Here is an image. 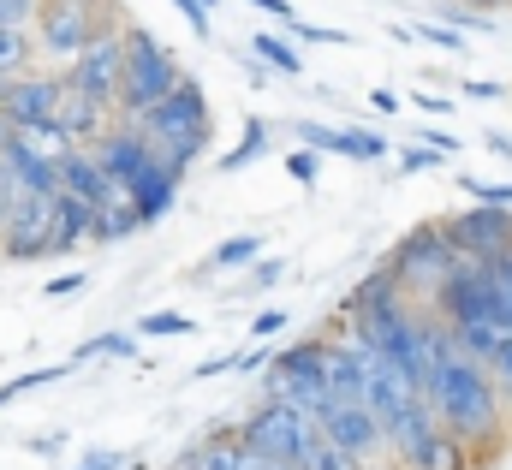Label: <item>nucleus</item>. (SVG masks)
Segmentation results:
<instances>
[{"instance_id": "1", "label": "nucleus", "mask_w": 512, "mask_h": 470, "mask_svg": "<svg viewBox=\"0 0 512 470\" xmlns=\"http://www.w3.org/2000/svg\"><path fill=\"white\" fill-rule=\"evenodd\" d=\"M423 399H429L435 423H441L453 441H465L471 453H477V447H501L507 429H512L507 393L495 387L489 363H477L453 334H447L441 352H435V369H429V381H423Z\"/></svg>"}, {"instance_id": "2", "label": "nucleus", "mask_w": 512, "mask_h": 470, "mask_svg": "<svg viewBox=\"0 0 512 470\" xmlns=\"http://www.w3.org/2000/svg\"><path fill=\"white\" fill-rule=\"evenodd\" d=\"M137 131L155 143V155L185 179L203 155H209V143H215V114H209V96H203V84L185 72L149 114L137 119Z\"/></svg>"}, {"instance_id": "3", "label": "nucleus", "mask_w": 512, "mask_h": 470, "mask_svg": "<svg viewBox=\"0 0 512 470\" xmlns=\"http://www.w3.org/2000/svg\"><path fill=\"white\" fill-rule=\"evenodd\" d=\"M185 78V66H179V54L155 36V30H143V24H126V72H120V96H114V119H137L149 114L173 84Z\"/></svg>"}, {"instance_id": "4", "label": "nucleus", "mask_w": 512, "mask_h": 470, "mask_svg": "<svg viewBox=\"0 0 512 470\" xmlns=\"http://www.w3.org/2000/svg\"><path fill=\"white\" fill-rule=\"evenodd\" d=\"M114 24H126L120 18V0H36V18H30L36 60L66 66L96 30H114Z\"/></svg>"}, {"instance_id": "5", "label": "nucleus", "mask_w": 512, "mask_h": 470, "mask_svg": "<svg viewBox=\"0 0 512 470\" xmlns=\"http://www.w3.org/2000/svg\"><path fill=\"white\" fill-rule=\"evenodd\" d=\"M387 268H393V280H399L405 298H423L429 304L441 292V280L459 268V250H453V238H447L441 221H423V227H411V233L393 244Z\"/></svg>"}, {"instance_id": "6", "label": "nucleus", "mask_w": 512, "mask_h": 470, "mask_svg": "<svg viewBox=\"0 0 512 470\" xmlns=\"http://www.w3.org/2000/svg\"><path fill=\"white\" fill-rule=\"evenodd\" d=\"M268 399H286V405H298L310 417L334 399V387H328V340L322 334L268 352Z\"/></svg>"}, {"instance_id": "7", "label": "nucleus", "mask_w": 512, "mask_h": 470, "mask_svg": "<svg viewBox=\"0 0 512 470\" xmlns=\"http://www.w3.org/2000/svg\"><path fill=\"white\" fill-rule=\"evenodd\" d=\"M233 435L251 453H262L268 465H298L304 447H310V435H316V417L298 411V405H286V399H262V405H251V417Z\"/></svg>"}, {"instance_id": "8", "label": "nucleus", "mask_w": 512, "mask_h": 470, "mask_svg": "<svg viewBox=\"0 0 512 470\" xmlns=\"http://www.w3.org/2000/svg\"><path fill=\"white\" fill-rule=\"evenodd\" d=\"M120 72H126V24L96 30V36L60 66L66 90H84V96H96V102H108V108H114V96H120Z\"/></svg>"}, {"instance_id": "9", "label": "nucleus", "mask_w": 512, "mask_h": 470, "mask_svg": "<svg viewBox=\"0 0 512 470\" xmlns=\"http://www.w3.org/2000/svg\"><path fill=\"white\" fill-rule=\"evenodd\" d=\"M54 197L60 191H24L12 209H6V221H0V256L6 262H42L48 256V238H54Z\"/></svg>"}, {"instance_id": "10", "label": "nucleus", "mask_w": 512, "mask_h": 470, "mask_svg": "<svg viewBox=\"0 0 512 470\" xmlns=\"http://www.w3.org/2000/svg\"><path fill=\"white\" fill-rule=\"evenodd\" d=\"M316 423H322V435H328L346 459H358V465H370V459L387 453L382 417H376L370 405H358V399H328V405L316 411Z\"/></svg>"}, {"instance_id": "11", "label": "nucleus", "mask_w": 512, "mask_h": 470, "mask_svg": "<svg viewBox=\"0 0 512 470\" xmlns=\"http://www.w3.org/2000/svg\"><path fill=\"white\" fill-rule=\"evenodd\" d=\"M441 227H447L459 256H501V250H512V209H495V203H471L459 215H441Z\"/></svg>"}, {"instance_id": "12", "label": "nucleus", "mask_w": 512, "mask_h": 470, "mask_svg": "<svg viewBox=\"0 0 512 470\" xmlns=\"http://www.w3.org/2000/svg\"><path fill=\"white\" fill-rule=\"evenodd\" d=\"M298 143H310L316 155H346V161H387L393 143L382 131H364V125H328V119H298L292 125Z\"/></svg>"}, {"instance_id": "13", "label": "nucleus", "mask_w": 512, "mask_h": 470, "mask_svg": "<svg viewBox=\"0 0 512 470\" xmlns=\"http://www.w3.org/2000/svg\"><path fill=\"white\" fill-rule=\"evenodd\" d=\"M90 155H96V161H102V173H108V179H114V185L126 191L131 179H137V173H143V167L155 161V143H149V137H143L137 125L114 119V125H108V131H102V137L90 143Z\"/></svg>"}, {"instance_id": "14", "label": "nucleus", "mask_w": 512, "mask_h": 470, "mask_svg": "<svg viewBox=\"0 0 512 470\" xmlns=\"http://www.w3.org/2000/svg\"><path fill=\"white\" fill-rule=\"evenodd\" d=\"M60 96H66V78L60 72H18L12 84H6V96H0V114L12 119V125H36V119H54L60 108Z\"/></svg>"}, {"instance_id": "15", "label": "nucleus", "mask_w": 512, "mask_h": 470, "mask_svg": "<svg viewBox=\"0 0 512 470\" xmlns=\"http://www.w3.org/2000/svg\"><path fill=\"white\" fill-rule=\"evenodd\" d=\"M179 185H185V179H179V173H173V167L155 155V161H149V167H143V173L126 185V197H131V209H137V221H143V227L167 221V215H173V203H179Z\"/></svg>"}, {"instance_id": "16", "label": "nucleus", "mask_w": 512, "mask_h": 470, "mask_svg": "<svg viewBox=\"0 0 512 470\" xmlns=\"http://www.w3.org/2000/svg\"><path fill=\"white\" fill-rule=\"evenodd\" d=\"M262 465L268 459L251 453L239 435H209V441H197V447H185L173 459V470H262Z\"/></svg>"}, {"instance_id": "17", "label": "nucleus", "mask_w": 512, "mask_h": 470, "mask_svg": "<svg viewBox=\"0 0 512 470\" xmlns=\"http://www.w3.org/2000/svg\"><path fill=\"white\" fill-rule=\"evenodd\" d=\"M60 191L84 197L90 209H96V203H108V197H120V185L102 173V161L90 155V143H78V149H66V155H60Z\"/></svg>"}, {"instance_id": "18", "label": "nucleus", "mask_w": 512, "mask_h": 470, "mask_svg": "<svg viewBox=\"0 0 512 470\" xmlns=\"http://www.w3.org/2000/svg\"><path fill=\"white\" fill-rule=\"evenodd\" d=\"M54 119L66 125V137H72V143H96V137L114 125V108H108V102H96V96H84V90H66V96H60V108H54Z\"/></svg>"}, {"instance_id": "19", "label": "nucleus", "mask_w": 512, "mask_h": 470, "mask_svg": "<svg viewBox=\"0 0 512 470\" xmlns=\"http://www.w3.org/2000/svg\"><path fill=\"white\" fill-rule=\"evenodd\" d=\"M399 465H405V470H471V447H465V441H453V435L435 423L411 453H399Z\"/></svg>"}, {"instance_id": "20", "label": "nucleus", "mask_w": 512, "mask_h": 470, "mask_svg": "<svg viewBox=\"0 0 512 470\" xmlns=\"http://www.w3.org/2000/svg\"><path fill=\"white\" fill-rule=\"evenodd\" d=\"M90 203L84 197H72V191H60L54 197V238H48V256H72L78 244H90Z\"/></svg>"}, {"instance_id": "21", "label": "nucleus", "mask_w": 512, "mask_h": 470, "mask_svg": "<svg viewBox=\"0 0 512 470\" xmlns=\"http://www.w3.org/2000/svg\"><path fill=\"white\" fill-rule=\"evenodd\" d=\"M0 155H6V167L18 173V191H42V197H48V191H60V161L36 155V149H30V143H18V137H6V149H0Z\"/></svg>"}, {"instance_id": "22", "label": "nucleus", "mask_w": 512, "mask_h": 470, "mask_svg": "<svg viewBox=\"0 0 512 470\" xmlns=\"http://www.w3.org/2000/svg\"><path fill=\"white\" fill-rule=\"evenodd\" d=\"M143 233V221H137V209H131V197H108V203H96V215H90V244H120V238Z\"/></svg>"}, {"instance_id": "23", "label": "nucleus", "mask_w": 512, "mask_h": 470, "mask_svg": "<svg viewBox=\"0 0 512 470\" xmlns=\"http://www.w3.org/2000/svg\"><path fill=\"white\" fill-rule=\"evenodd\" d=\"M393 298H405V292H399V280H393V268H376V274H364V280H358V292H352V298H346V322H352V316H370V310H382V304H393Z\"/></svg>"}, {"instance_id": "24", "label": "nucleus", "mask_w": 512, "mask_h": 470, "mask_svg": "<svg viewBox=\"0 0 512 470\" xmlns=\"http://www.w3.org/2000/svg\"><path fill=\"white\" fill-rule=\"evenodd\" d=\"M256 256H262V238H256V233H233L227 244H215V250H209L203 274H245Z\"/></svg>"}, {"instance_id": "25", "label": "nucleus", "mask_w": 512, "mask_h": 470, "mask_svg": "<svg viewBox=\"0 0 512 470\" xmlns=\"http://www.w3.org/2000/svg\"><path fill=\"white\" fill-rule=\"evenodd\" d=\"M256 60H268V72H280V78H304V54H298V42H286V36H274V30H262L251 42Z\"/></svg>"}, {"instance_id": "26", "label": "nucleus", "mask_w": 512, "mask_h": 470, "mask_svg": "<svg viewBox=\"0 0 512 470\" xmlns=\"http://www.w3.org/2000/svg\"><path fill=\"white\" fill-rule=\"evenodd\" d=\"M12 137H18V143H30V149H36V155H48V161H60L66 149H78V143L66 137V125H60V119H36V125H12Z\"/></svg>"}, {"instance_id": "27", "label": "nucleus", "mask_w": 512, "mask_h": 470, "mask_svg": "<svg viewBox=\"0 0 512 470\" xmlns=\"http://www.w3.org/2000/svg\"><path fill=\"white\" fill-rule=\"evenodd\" d=\"M268 143H274V131H268L262 119H245V137H239V143H233V155H221L215 167H221V173H245L251 161L268 155Z\"/></svg>"}, {"instance_id": "28", "label": "nucleus", "mask_w": 512, "mask_h": 470, "mask_svg": "<svg viewBox=\"0 0 512 470\" xmlns=\"http://www.w3.org/2000/svg\"><path fill=\"white\" fill-rule=\"evenodd\" d=\"M36 66V36L24 24H0V72H30Z\"/></svg>"}, {"instance_id": "29", "label": "nucleus", "mask_w": 512, "mask_h": 470, "mask_svg": "<svg viewBox=\"0 0 512 470\" xmlns=\"http://www.w3.org/2000/svg\"><path fill=\"white\" fill-rule=\"evenodd\" d=\"M298 470H358V459H346V453L322 435V423H316V435H310V447H304Z\"/></svg>"}, {"instance_id": "30", "label": "nucleus", "mask_w": 512, "mask_h": 470, "mask_svg": "<svg viewBox=\"0 0 512 470\" xmlns=\"http://www.w3.org/2000/svg\"><path fill=\"white\" fill-rule=\"evenodd\" d=\"M96 357H137V334H96L72 352V369L78 363H96Z\"/></svg>"}, {"instance_id": "31", "label": "nucleus", "mask_w": 512, "mask_h": 470, "mask_svg": "<svg viewBox=\"0 0 512 470\" xmlns=\"http://www.w3.org/2000/svg\"><path fill=\"white\" fill-rule=\"evenodd\" d=\"M137 334H143V340H185V334H197V322L179 316V310H155V316L137 322Z\"/></svg>"}, {"instance_id": "32", "label": "nucleus", "mask_w": 512, "mask_h": 470, "mask_svg": "<svg viewBox=\"0 0 512 470\" xmlns=\"http://www.w3.org/2000/svg\"><path fill=\"white\" fill-rule=\"evenodd\" d=\"M72 369V357L66 363H48V369H30V375H12V381H0V405H12L18 393H30V387H48V381H60Z\"/></svg>"}, {"instance_id": "33", "label": "nucleus", "mask_w": 512, "mask_h": 470, "mask_svg": "<svg viewBox=\"0 0 512 470\" xmlns=\"http://www.w3.org/2000/svg\"><path fill=\"white\" fill-rule=\"evenodd\" d=\"M393 155H399V173H435V167L447 161V155H441V149H429L423 137H417L411 149H393Z\"/></svg>"}, {"instance_id": "34", "label": "nucleus", "mask_w": 512, "mask_h": 470, "mask_svg": "<svg viewBox=\"0 0 512 470\" xmlns=\"http://www.w3.org/2000/svg\"><path fill=\"white\" fill-rule=\"evenodd\" d=\"M286 30H292L298 42H328V48H346V42H352L346 30H334V24H310V18H292Z\"/></svg>"}, {"instance_id": "35", "label": "nucleus", "mask_w": 512, "mask_h": 470, "mask_svg": "<svg viewBox=\"0 0 512 470\" xmlns=\"http://www.w3.org/2000/svg\"><path fill=\"white\" fill-rule=\"evenodd\" d=\"M405 36H417V42H435V48H465V30H453V24H405Z\"/></svg>"}, {"instance_id": "36", "label": "nucleus", "mask_w": 512, "mask_h": 470, "mask_svg": "<svg viewBox=\"0 0 512 470\" xmlns=\"http://www.w3.org/2000/svg\"><path fill=\"white\" fill-rule=\"evenodd\" d=\"M286 173H292L298 185H316V173H322V155H316L310 143H298V149L286 155Z\"/></svg>"}, {"instance_id": "37", "label": "nucleus", "mask_w": 512, "mask_h": 470, "mask_svg": "<svg viewBox=\"0 0 512 470\" xmlns=\"http://www.w3.org/2000/svg\"><path fill=\"white\" fill-rule=\"evenodd\" d=\"M245 274H251L256 292H268V286H280V280H286V256H256Z\"/></svg>"}, {"instance_id": "38", "label": "nucleus", "mask_w": 512, "mask_h": 470, "mask_svg": "<svg viewBox=\"0 0 512 470\" xmlns=\"http://www.w3.org/2000/svg\"><path fill=\"white\" fill-rule=\"evenodd\" d=\"M465 191H471L477 203H495V209H512V185H489V179H471V173H465Z\"/></svg>"}, {"instance_id": "39", "label": "nucleus", "mask_w": 512, "mask_h": 470, "mask_svg": "<svg viewBox=\"0 0 512 470\" xmlns=\"http://www.w3.org/2000/svg\"><path fill=\"white\" fill-rule=\"evenodd\" d=\"M173 6L185 12V24H191V36H203V42L215 36V24H209V6H203V0H173Z\"/></svg>"}, {"instance_id": "40", "label": "nucleus", "mask_w": 512, "mask_h": 470, "mask_svg": "<svg viewBox=\"0 0 512 470\" xmlns=\"http://www.w3.org/2000/svg\"><path fill=\"white\" fill-rule=\"evenodd\" d=\"M441 18H447L453 30H495V18H483V12H465V6H447Z\"/></svg>"}, {"instance_id": "41", "label": "nucleus", "mask_w": 512, "mask_h": 470, "mask_svg": "<svg viewBox=\"0 0 512 470\" xmlns=\"http://www.w3.org/2000/svg\"><path fill=\"white\" fill-rule=\"evenodd\" d=\"M84 286H90V274H78V268H72V274L48 280V286H42V298H72V292H84Z\"/></svg>"}, {"instance_id": "42", "label": "nucleus", "mask_w": 512, "mask_h": 470, "mask_svg": "<svg viewBox=\"0 0 512 470\" xmlns=\"http://www.w3.org/2000/svg\"><path fill=\"white\" fill-rule=\"evenodd\" d=\"M465 96H471V102H501L507 84H495V78H465Z\"/></svg>"}, {"instance_id": "43", "label": "nucleus", "mask_w": 512, "mask_h": 470, "mask_svg": "<svg viewBox=\"0 0 512 470\" xmlns=\"http://www.w3.org/2000/svg\"><path fill=\"white\" fill-rule=\"evenodd\" d=\"M30 18H36V0H0V24H24L30 30Z\"/></svg>"}, {"instance_id": "44", "label": "nucleus", "mask_w": 512, "mask_h": 470, "mask_svg": "<svg viewBox=\"0 0 512 470\" xmlns=\"http://www.w3.org/2000/svg\"><path fill=\"white\" fill-rule=\"evenodd\" d=\"M411 108H423L429 119H447V114H453V102H447V96H429V90H417V96H411Z\"/></svg>"}, {"instance_id": "45", "label": "nucleus", "mask_w": 512, "mask_h": 470, "mask_svg": "<svg viewBox=\"0 0 512 470\" xmlns=\"http://www.w3.org/2000/svg\"><path fill=\"white\" fill-rule=\"evenodd\" d=\"M126 465H131L126 453H90V459H78L72 470H126Z\"/></svg>"}, {"instance_id": "46", "label": "nucleus", "mask_w": 512, "mask_h": 470, "mask_svg": "<svg viewBox=\"0 0 512 470\" xmlns=\"http://www.w3.org/2000/svg\"><path fill=\"white\" fill-rule=\"evenodd\" d=\"M280 328H286V310H262V316L251 322V334H256V340H268V334H280Z\"/></svg>"}, {"instance_id": "47", "label": "nucleus", "mask_w": 512, "mask_h": 470, "mask_svg": "<svg viewBox=\"0 0 512 470\" xmlns=\"http://www.w3.org/2000/svg\"><path fill=\"white\" fill-rule=\"evenodd\" d=\"M60 447H66V435H36V441H30L36 459H60Z\"/></svg>"}, {"instance_id": "48", "label": "nucleus", "mask_w": 512, "mask_h": 470, "mask_svg": "<svg viewBox=\"0 0 512 470\" xmlns=\"http://www.w3.org/2000/svg\"><path fill=\"white\" fill-rule=\"evenodd\" d=\"M251 6H262V12H274L280 24H292V18H298V6H292V0H251Z\"/></svg>"}, {"instance_id": "49", "label": "nucleus", "mask_w": 512, "mask_h": 470, "mask_svg": "<svg viewBox=\"0 0 512 470\" xmlns=\"http://www.w3.org/2000/svg\"><path fill=\"white\" fill-rule=\"evenodd\" d=\"M370 108H376V114H405V108H399V96H393V90H370Z\"/></svg>"}, {"instance_id": "50", "label": "nucleus", "mask_w": 512, "mask_h": 470, "mask_svg": "<svg viewBox=\"0 0 512 470\" xmlns=\"http://www.w3.org/2000/svg\"><path fill=\"white\" fill-rule=\"evenodd\" d=\"M483 143H489L501 161H512V137H507V131H483Z\"/></svg>"}, {"instance_id": "51", "label": "nucleus", "mask_w": 512, "mask_h": 470, "mask_svg": "<svg viewBox=\"0 0 512 470\" xmlns=\"http://www.w3.org/2000/svg\"><path fill=\"white\" fill-rule=\"evenodd\" d=\"M358 470H405V465H399V459H387V453H382V459H370V465H358Z\"/></svg>"}, {"instance_id": "52", "label": "nucleus", "mask_w": 512, "mask_h": 470, "mask_svg": "<svg viewBox=\"0 0 512 470\" xmlns=\"http://www.w3.org/2000/svg\"><path fill=\"white\" fill-rule=\"evenodd\" d=\"M6 137H12V119L0 114V149H6Z\"/></svg>"}, {"instance_id": "53", "label": "nucleus", "mask_w": 512, "mask_h": 470, "mask_svg": "<svg viewBox=\"0 0 512 470\" xmlns=\"http://www.w3.org/2000/svg\"><path fill=\"white\" fill-rule=\"evenodd\" d=\"M262 470H298V465H262Z\"/></svg>"}, {"instance_id": "54", "label": "nucleus", "mask_w": 512, "mask_h": 470, "mask_svg": "<svg viewBox=\"0 0 512 470\" xmlns=\"http://www.w3.org/2000/svg\"><path fill=\"white\" fill-rule=\"evenodd\" d=\"M477 6H507V0H477Z\"/></svg>"}]
</instances>
